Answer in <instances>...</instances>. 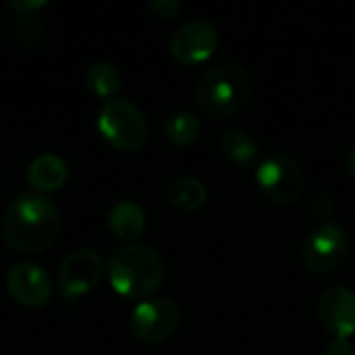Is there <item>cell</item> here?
I'll list each match as a JSON object with an SVG mask.
<instances>
[{"instance_id": "cell-5", "label": "cell", "mask_w": 355, "mask_h": 355, "mask_svg": "<svg viewBox=\"0 0 355 355\" xmlns=\"http://www.w3.org/2000/svg\"><path fill=\"white\" fill-rule=\"evenodd\" d=\"M304 171L289 154H270L256 166V185L272 204L289 206L297 202L304 191Z\"/></svg>"}, {"instance_id": "cell-16", "label": "cell", "mask_w": 355, "mask_h": 355, "mask_svg": "<svg viewBox=\"0 0 355 355\" xmlns=\"http://www.w3.org/2000/svg\"><path fill=\"white\" fill-rule=\"evenodd\" d=\"M200 131H202V121L191 110L173 112L164 123V135L177 148L191 146L200 137Z\"/></svg>"}, {"instance_id": "cell-15", "label": "cell", "mask_w": 355, "mask_h": 355, "mask_svg": "<svg viewBox=\"0 0 355 355\" xmlns=\"http://www.w3.org/2000/svg\"><path fill=\"white\" fill-rule=\"evenodd\" d=\"M218 146H220L223 156L227 160H231L233 164H239V166L254 164V160L258 156V141L245 129H229V131H225Z\"/></svg>"}, {"instance_id": "cell-19", "label": "cell", "mask_w": 355, "mask_h": 355, "mask_svg": "<svg viewBox=\"0 0 355 355\" xmlns=\"http://www.w3.org/2000/svg\"><path fill=\"white\" fill-rule=\"evenodd\" d=\"M324 355H355V345L352 339H335L333 343H329Z\"/></svg>"}, {"instance_id": "cell-8", "label": "cell", "mask_w": 355, "mask_h": 355, "mask_svg": "<svg viewBox=\"0 0 355 355\" xmlns=\"http://www.w3.org/2000/svg\"><path fill=\"white\" fill-rule=\"evenodd\" d=\"M218 42H220V33L216 25L204 19H196L181 25L173 33L168 42V50L177 62L185 67H196L206 62L214 54Z\"/></svg>"}, {"instance_id": "cell-18", "label": "cell", "mask_w": 355, "mask_h": 355, "mask_svg": "<svg viewBox=\"0 0 355 355\" xmlns=\"http://www.w3.org/2000/svg\"><path fill=\"white\" fill-rule=\"evenodd\" d=\"M148 8L160 19H173L181 10V2L179 0H150Z\"/></svg>"}, {"instance_id": "cell-6", "label": "cell", "mask_w": 355, "mask_h": 355, "mask_svg": "<svg viewBox=\"0 0 355 355\" xmlns=\"http://www.w3.org/2000/svg\"><path fill=\"white\" fill-rule=\"evenodd\" d=\"M349 235L335 223H322L314 227L304 241V262L312 272L329 275L335 272L349 256Z\"/></svg>"}, {"instance_id": "cell-1", "label": "cell", "mask_w": 355, "mask_h": 355, "mask_svg": "<svg viewBox=\"0 0 355 355\" xmlns=\"http://www.w3.org/2000/svg\"><path fill=\"white\" fill-rule=\"evenodd\" d=\"M2 233L15 252L42 254L60 233V214L48 198L40 193H21L4 212Z\"/></svg>"}, {"instance_id": "cell-9", "label": "cell", "mask_w": 355, "mask_h": 355, "mask_svg": "<svg viewBox=\"0 0 355 355\" xmlns=\"http://www.w3.org/2000/svg\"><path fill=\"white\" fill-rule=\"evenodd\" d=\"M104 275V262L94 250H75L58 270V291L64 297H79L98 287Z\"/></svg>"}, {"instance_id": "cell-7", "label": "cell", "mask_w": 355, "mask_h": 355, "mask_svg": "<svg viewBox=\"0 0 355 355\" xmlns=\"http://www.w3.org/2000/svg\"><path fill=\"white\" fill-rule=\"evenodd\" d=\"M179 308L166 297H152L139 302L129 318L133 337L148 345H156L173 337L179 329Z\"/></svg>"}, {"instance_id": "cell-2", "label": "cell", "mask_w": 355, "mask_h": 355, "mask_svg": "<svg viewBox=\"0 0 355 355\" xmlns=\"http://www.w3.org/2000/svg\"><path fill=\"white\" fill-rule=\"evenodd\" d=\"M164 279V266L160 256L141 243H129L108 260V283L127 300H144L158 291Z\"/></svg>"}, {"instance_id": "cell-12", "label": "cell", "mask_w": 355, "mask_h": 355, "mask_svg": "<svg viewBox=\"0 0 355 355\" xmlns=\"http://www.w3.org/2000/svg\"><path fill=\"white\" fill-rule=\"evenodd\" d=\"M67 177H69L67 162L52 152L35 156L27 168V181L40 193L58 191L67 183Z\"/></svg>"}, {"instance_id": "cell-3", "label": "cell", "mask_w": 355, "mask_h": 355, "mask_svg": "<svg viewBox=\"0 0 355 355\" xmlns=\"http://www.w3.org/2000/svg\"><path fill=\"white\" fill-rule=\"evenodd\" d=\"M252 92L250 75L243 67L225 62L206 71L196 87V102L210 119H227L239 112Z\"/></svg>"}, {"instance_id": "cell-20", "label": "cell", "mask_w": 355, "mask_h": 355, "mask_svg": "<svg viewBox=\"0 0 355 355\" xmlns=\"http://www.w3.org/2000/svg\"><path fill=\"white\" fill-rule=\"evenodd\" d=\"M8 6L19 12H35L46 6V0H8Z\"/></svg>"}, {"instance_id": "cell-21", "label": "cell", "mask_w": 355, "mask_h": 355, "mask_svg": "<svg viewBox=\"0 0 355 355\" xmlns=\"http://www.w3.org/2000/svg\"><path fill=\"white\" fill-rule=\"evenodd\" d=\"M347 166H349V173H352V177H354V181H355V146L352 148V152H349V158H347Z\"/></svg>"}, {"instance_id": "cell-17", "label": "cell", "mask_w": 355, "mask_h": 355, "mask_svg": "<svg viewBox=\"0 0 355 355\" xmlns=\"http://www.w3.org/2000/svg\"><path fill=\"white\" fill-rule=\"evenodd\" d=\"M85 85L98 98L104 100L116 98V92L121 87V73L114 64L106 60H98L85 71Z\"/></svg>"}, {"instance_id": "cell-22", "label": "cell", "mask_w": 355, "mask_h": 355, "mask_svg": "<svg viewBox=\"0 0 355 355\" xmlns=\"http://www.w3.org/2000/svg\"><path fill=\"white\" fill-rule=\"evenodd\" d=\"M354 212H355V206H354Z\"/></svg>"}, {"instance_id": "cell-11", "label": "cell", "mask_w": 355, "mask_h": 355, "mask_svg": "<svg viewBox=\"0 0 355 355\" xmlns=\"http://www.w3.org/2000/svg\"><path fill=\"white\" fill-rule=\"evenodd\" d=\"M318 316L335 339H352L355 335V291L341 285L329 287L320 295Z\"/></svg>"}, {"instance_id": "cell-10", "label": "cell", "mask_w": 355, "mask_h": 355, "mask_svg": "<svg viewBox=\"0 0 355 355\" xmlns=\"http://www.w3.org/2000/svg\"><path fill=\"white\" fill-rule=\"evenodd\" d=\"M10 297L25 308H42L52 295L50 275L33 262H19L6 275Z\"/></svg>"}, {"instance_id": "cell-13", "label": "cell", "mask_w": 355, "mask_h": 355, "mask_svg": "<svg viewBox=\"0 0 355 355\" xmlns=\"http://www.w3.org/2000/svg\"><path fill=\"white\" fill-rule=\"evenodd\" d=\"M108 229L121 241H135L146 231V212L133 200L116 202L108 212Z\"/></svg>"}, {"instance_id": "cell-14", "label": "cell", "mask_w": 355, "mask_h": 355, "mask_svg": "<svg viewBox=\"0 0 355 355\" xmlns=\"http://www.w3.org/2000/svg\"><path fill=\"white\" fill-rule=\"evenodd\" d=\"M166 200L173 208L181 212H196L208 200L206 185L196 177H179L166 189Z\"/></svg>"}, {"instance_id": "cell-4", "label": "cell", "mask_w": 355, "mask_h": 355, "mask_svg": "<svg viewBox=\"0 0 355 355\" xmlns=\"http://www.w3.org/2000/svg\"><path fill=\"white\" fill-rule=\"evenodd\" d=\"M100 135L121 152H135L148 139V123L141 110L125 100V98H110L98 110L96 119Z\"/></svg>"}]
</instances>
